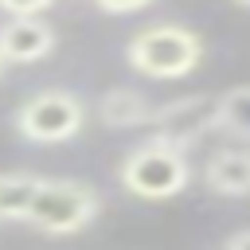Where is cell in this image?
I'll return each instance as SVG.
<instances>
[{
  "label": "cell",
  "instance_id": "1",
  "mask_svg": "<svg viewBox=\"0 0 250 250\" xmlns=\"http://www.w3.org/2000/svg\"><path fill=\"white\" fill-rule=\"evenodd\" d=\"M117 180H121V188L129 195L160 203V199H172V195H180L188 188L191 160H188L184 148H176L172 141L152 133L148 141H141V145H133L125 152V160L117 168Z\"/></svg>",
  "mask_w": 250,
  "mask_h": 250
},
{
  "label": "cell",
  "instance_id": "2",
  "mask_svg": "<svg viewBox=\"0 0 250 250\" xmlns=\"http://www.w3.org/2000/svg\"><path fill=\"white\" fill-rule=\"evenodd\" d=\"M98 215H102V191L90 180L43 176L39 195L31 203V215H27V227L47 234V238H70V234L86 230Z\"/></svg>",
  "mask_w": 250,
  "mask_h": 250
},
{
  "label": "cell",
  "instance_id": "3",
  "mask_svg": "<svg viewBox=\"0 0 250 250\" xmlns=\"http://www.w3.org/2000/svg\"><path fill=\"white\" fill-rule=\"evenodd\" d=\"M199 59H203V39L184 23H152V27H141L125 43V62L137 74L156 78V82L191 74Z\"/></svg>",
  "mask_w": 250,
  "mask_h": 250
},
{
  "label": "cell",
  "instance_id": "4",
  "mask_svg": "<svg viewBox=\"0 0 250 250\" xmlns=\"http://www.w3.org/2000/svg\"><path fill=\"white\" fill-rule=\"evenodd\" d=\"M12 125L31 145H62V141L82 133L86 105H82V98L74 90H59V86L55 90H39V94H31L27 102L16 105Z\"/></svg>",
  "mask_w": 250,
  "mask_h": 250
},
{
  "label": "cell",
  "instance_id": "5",
  "mask_svg": "<svg viewBox=\"0 0 250 250\" xmlns=\"http://www.w3.org/2000/svg\"><path fill=\"white\" fill-rule=\"evenodd\" d=\"M152 129L156 137L172 141L176 148H195L211 129H215V98L211 94H184L152 109Z\"/></svg>",
  "mask_w": 250,
  "mask_h": 250
},
{
  "label": "cell",
  "instance_id": "6",
  "mask_svg": "<svg viewBox=\"0 0 250 250\" xmlns=\"http://www.w3.org/2000/svg\"><path fill=\"white\" fill-rule=\"evenodd\" d=\"M51 51H55V27L47 20H4L0 23L4 62H39Z\"/></svg>",
  "mask_w": 250,
  "mask_h": 250
},
{
  "label": "cell",
  "instance_id": "7",
  "mask_svg": "<svg viewBox=\"0 0 250 250\" xmlns=\"http://www.w3.org/2000/svg\"><path fill=\"white\" fill-rule=\"evenodd\" d=\"M203 180L215 195L246 199L250 195V148H234V145L215 148L203 164Z\"/></svg>",
  "mask_w": 250,
  "mask_h": 250
},
{
  "label": "cell",
  "instance_id": "8",
  "mask_svg": "<svg viewBox=\"0 0 250 250\" xmlns=\"http://www.w3.org/2000/svg\"><path fill=\"white\" fill-rule=\"evenodd\" d=\"M152 109L148 98L133 86H113L98 98V121L105 129H137V125H152Z\"/></svg>",
  "mask_w": 250,
  "mask_h": 250
},
{
  "label": "cell",
  "instance_id": "9",
  "mask_svg": "<svg viewBox=\"0 0 250 250\" xmlns=\"http://www.w3.org/2000/svg\"><path fill=\"white\" fill-rule=\"evenodd\" d=\"M39 184H43V176L23 172V168L0 172V223H27Z\"/></svg>",
  "mask_w": 250,
  "mask_h": 250
},
{
  "label": "cell",
  "instance_id": "10",
  "mask_svg": "<svg viewBox=\"0 0 250 250\" xmlns=\"http://www.w3.org/2000/svg\"><path fill=\"white\" fill-rule=\"evenodd\" d=\"M215 133L230 141H250V82L215 94Z\"/></svg>",
  "mask_w": 250,
  "mask_h": 250
},
{
  "label": "cell",
  "instance_id": "11",
  "mask_svg": "<svg viewBox=\"0 0 250 250\" xmlns=\"http://www.w3.org/2000/svg\"><path fill=\"white\" fill-rule=\"evenodd\" d=\"M0 12L8 20H43V12H51V0H0Z\"/></svg>",
  "mask_w": 250,
  "mask_h": 250
},
{
  "label": "cell",
  "instance_id": "12",
  "mask_svg": "<svg viewBox=\"0 0 250 250\" xmlns=\"http://www.w3.org/2000/svg\"><path fill=\"white\" fill-rule=\"evenodd\" d=\"M145 8H148V0H102L98 4V12H105V16H137Z\"/></svg>",
  "mask_w": 250,
  "mask_h": 250
},
{
  "label": "cell",
  "instance_id": "13",
  "mask_svg": "<svg viewBox=\"0 0 250 250\" xmlns=\"http://www.w3.org/2000/svg\"><path fill=\"white\" fill-rule=\"evenodd\" d=\"M223 250H250V230H238L223 242Z\"/></svg>",
  "mask_w": 250,
  "mask_h": 250
},
{
  "label": "cell",
  "instance_id": "14",
  "mask_svg": "<svg viewBox=\"0 0 250 250\" xmlns=\"http://www.w3.org/2000/svg\"><path fill=\"white\" fill-rule=\"evenodd\" d=\"M4 66H8V62H4V59H0V74H4Z\"/></svg>",
  "mask_w": 250,
  "mask_h": 250
}]
</instances>
